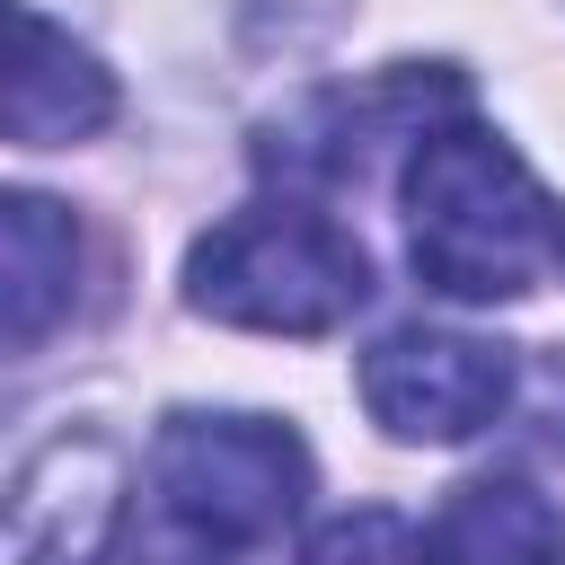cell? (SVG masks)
Wrapping results in <instances>:
<instances>
[{
  "label": "cell",
  "mask_w": 565,
  "mask_h": 565,
  "mask_svg": "<svg viewBox=\"0 0 565 565\" xmlns=\"http://www.w3.org/2000/svg\"><path fill=\"white\" fill-rule=\"evenodd\" d=\"M124 521V441L53 433L0 486V565H106Z\"/></svg>",
  "instance_id": "cell-5"
},
{
  "label": "cell",
  "mask_w": 565,
  "mask_h": 565,
  "mask_svg": "<svg viewBox=\"0 0 565 565\" xmlns=\"http://www.w3.org/2000/svg\"><path fill=\"white\" fill-rule=\"evenodd\" d=\"M362 406L397 441H468L512 406V353L450 327H397L362 353Z\"/></svg>",
  "instance_id": "cell-4"
},
{
  "label": "cell",
  "mask_w": 565,
  "mask_h": 565,
  "mask_svg": "<svg viewBox=\"0 0 565 565\" xmlns=\"http://www.w3.org/2000/svg\"><path fill=\"white\" fill-rule=\"evenodd\" d=\"M115 124V79L88 44H71L26 0H0V141L71 150Z\"/></svg>",
  "instance_id": "cell-6"
},
{
  "label": "cell",
  "mask_w": 565,
  "mask_h": 565,
  "mask_svg": "<svg viewBox=\"0 0 565 565\" xmlns=\"http://www.w3.org/2000/svg\"><path fill=\"white\" fill-rule=\"evenodd\" d=\"M79 300V221L53 194L0 185V353L44 344Z\"/></svg>",
  "instance_id": "cell-7"
},
{
  "label": "cell",
  "mask_w": 565,
  "mask_h": 565,
  "mask_svg": "<svg viewBox=\"0 0 565 565\" xmlns=\"http://www.w3.org/2000/svg\"><path fill=\"white\" fill-rule=\"evenodd\" d=\"M185 291L221 327L327 335L371 300V256L344 221H327L309 203H247V212H230L194 238Z\"/></svg>",
  "instance_id": "cell-3"
},
{
  "label": "cell",
  "mask_w": 565,
  "mask_h": 565,
  "mask_svg": "<svg viewBox=\"0 0 565 565\" xmlns=\"http://www.w3.org/2000/svg\"><path fill=\"white\" fill-rule=\"evenodd\" d=\"M309 450L274 415H168L141 477L132 565H282Z\"/></svg>",
  "instance_id": "cell-1"
},
{
  "label": "cell",
  "mask_w": 565,
  "mask_h": 565,
  "mask_svg": "<svg viewBox=\"0 0 565 565\" xmlns=\"http://www.w3.org/2000/svg\"><path fill=\"white\" fill-rule=\"evenodd\" d=\"M406 256L441 300H521L565 256V212L486 124H433L406 159Z\"/></svg>",
  "instance_id": "cell-2"
},
{
  "label": "cell",
  "mask_w": 565,
  "mask_h": 565,
  "mask_svg": "<svg viewBox=\"0 0 565 565\" xmlns=\"http://www.w3.org/2000/svg\"><path fill=\"white\" fill-rule=\"evenodd\" d=\"M433 565H565V512L530 477H468L433 521Z\"/></svg>",
  "instance_id": "cell-8"
},
{
  "label": "cell",
  "mask_w": 565,
  "mask_h": 565,
  "mask_svg": "<svg viewBox=\"0 0 565 565\" xmlns=\"http://www.w3.org/2000/svg\"><path fill=\"white\" fill-rule=\"evenodd\" d=\"M300 565H424V539H415V521H406V512L362 503V512H335V521L309 539V556H300Z\"/></svg>",
  "instance_id": "cell-9"
}]
</instances>
